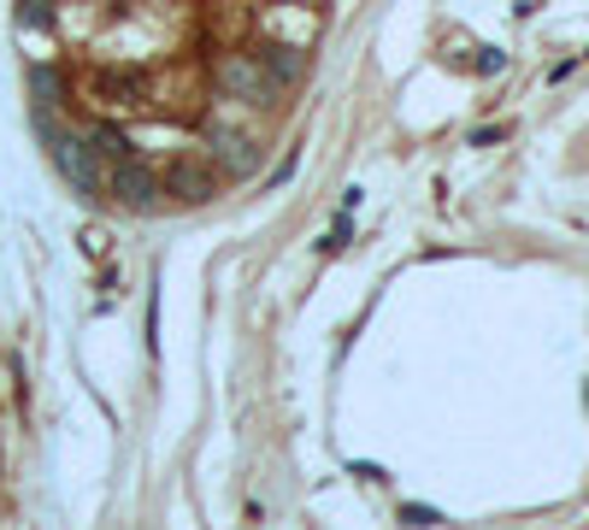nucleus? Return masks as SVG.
Here are the masks:
<instances>
[{
    "label": "nucleus",
    "mask_w": 589,
    "mask_h": 530,
    "mask_svg": "<svg viewBox=\"0 0 589 530\" xmlns=\"http://www.w3.org/2000/svg\"><path fill=\"white\" fill-rule=\"evenodd\" d=\"M107 195H119L131 212L154 207V195H160V183H154V171H142L131 153H119V160L107 165Z\"/></svg>",
    "instance_id": "obj_1"
},
{
    "label": "nucleus",
    "mask_w": 589,
    "mask_h": 530,
    "mask_svg": "<svg viewBox=\"0 0 589 530\" xmlns=\"http://www.w3.org/2000/svg\"><path fill=\"white\" fill-rule=\"evenodd\" d=\"M401 519H407V525H442V513L437 507H419V501H407V507H401Z\"/></svg>",
    "instance_id": "obj_2"
}]
</instances>
